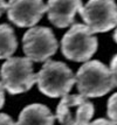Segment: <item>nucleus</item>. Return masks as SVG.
<instances>
[{"mask_svg": "<svg viewBox=\"0 0 117 125\" xmlns=\"http://www.w3.org/2000/svg\"><path fill=\"white\" fill-rule=\"evenodd\" d=\"M6 11L8 19L18 27H32L47 12V5L42 0H10Z\"/></svg>", "mask_w": 117, "mask_h": 125, "instance_id": "6e6552de", "label": "nucleus"}, {"mask_svg": "<svg viewBox=\"0 0 117 125\" xmlns=\"http://www.w3.org/2000/svg\"><path fill=\"white\" fill-rule=\"evenodd\" d=\"M18 48V41L11 26L0 25V60L10 59Z\"/></svg>", "mask_w": 117, "mask_h": 125, "instance_id": "9b49d317", "label": "nucleus"}, {"mask_svg": "<svg viewBox=\"0 0 117 125\" xmlns=\"http://www.w3.org/2000/svg\"><path fill=\"white\" fill-rule=\"evenodd\" d=\"M22 44L23 53L33 62H46L57 50V41L48 27L31 28L23 35Z\"/></svg>", "mask_w": 117, "mask_h": 125, "instance_id": "423d86ee", "label": "nucleus"}, {"mask_svg": "<svg viewBox=\"0 0 117 125\" xmlns=\"http://www.w3.org/2000/svg\"><path fill=\"white\" fill-rule=\"evenodd\" d=\"M6 10H7V4L5 2V0H0V16Z\"/></svg>", "mask_w": 117, "mask_h": 125, "instance_id": "f3484780", "label": "nucleus"}, {"mask_svg": "<svg viewBox=\"0 0 117 125\" xmlns=\"http://www.w3.org/2000/svg\"><path fill=\"white\" fill-rule=\"evenodd\" d=\"M110 71H111V76L114 80V84L117 87V54L112 57L111 62H110Z\"/></svg>", "mask_w": 117, "mask_h": 125, "instance_id": "ddd939ff", "label": "nucleus"}, {"mask_svg": "<svg viewBox=\"0 0 117 125\" xmlns=\"http://www.w3.org/2000/svg\"><path fill=\"white\" fill-rule=\"evenodd\" d=\"M96 49L97 38L88 26L82 23L73 25L61 40L62 54L75 62H87Z\"/></svg>", "mask_w": 117, "mask_h": 125, "instance_id": "7ed1b4c3", "label": "nucleus"}, {"mask_svg": "<svg viewBox=\"0 0 117 125\" xmlns=\"http://www.w3.org/2000/svg\"><path fill=\"white\" fill-rule=\"evenodd\" d=\"M55 117L43 104H31L19 115L17 125H54Z\"/></svg>", "mask_w": 117, "mask_h": 125, "instance_id": "9d476101", "label": "nucleus"}, {"mask_svg": "<svg viewBox=\"0 0 117 125\" xmlns=\"http://www.w3.org/2000/svg\"><path fill=\"white\" fill-rule=\"evenodd\" d=\"M76 84L84 97H101L115 87L110 69L97 60L87 61L76 74Z\"/></svg>", "mask_w": 117, "mask_h": 125, "instance_id": "f03ea898", "label": "nucleus"}, {"mask_svg": "<svg viewBox=\"0 0 117 125\" xmlns=\"http://www.w3.org/2000/svg\"><path fill=\"white\" fill-rule=\"evenodd\" d=\"M0 125H17V123H14L8 115L0 114Z\"/></svg>", "mask_w": 117, "mask_h": 125, "instance_id": "4468645a", "label": "nucleus"}, {"mask_svg": "<svg viewBox=\"0 0 117 125\" xmlns=\"http://www.w3.org/2000/svg\"><path fill=\"white\" fill-rule=\"evenodd\" d=\"M1 84L7 93L18 95L28 91L36 82L32 61L27 57H10L1 65Z\"/></svg>", "mask_w": 117, "mask_h": 125, "instance_id": "20e7f679", "label": "nucleus"}, {"mask_svg": "<svg viewBox=\"0 0 117 125\" xmlns=\"http://www.w3.org/2000/svg\"><path fill=\"white\" fill-rule=\"evenodd\" d=\"M114 40L117 42V26H116V29H115V33H114Z\"/></svg>", "mask_w": 117, "mask_h": 125, "instance_id": "a211bd4d", "label": "nucleus"}, {"mask_svg": "<svg viewBox=\"0 0 117 125\" xmlns=\"http://www.w3.org/2000/svg\"><path fill=\"white\" fill-rule=\"evenodd\" d=\"M82 7L81 0H48L47 13L49 21L59 28L70 26Z\"/></svg>", "mask_w": 117, "mask_h": 125, "instance_id": "1a4fd4ad", "label": "nucleus"}, {"mask_svg": "<svg viewBox=\"0 0 117 125\" xmlns=\"http://www.w3.org/2000/svg\"><path fill=\"white\" fill-rule=\"evenodd\" d=\"M4 87L2 84L0 83V109L4 106V103H5V94H4Z\"/></svg>", "mask_w": 117, "mask_h": 125, "instance_id": "dca6fc26", "label": "nucleus"}, {"mask_svg": "<svg viewBox=\"0 0 117 125\" xmlns=\"http://www.w3.org/2000/svg\"><path fill=\"white\" fill-rule=\"evenodd\" d=\"M94 104L82 95L63 96L56 108V118L62 125H89Z\"/></svg>", "mask_w": 117, "mask_h": 125, "instance_id": "0eeeda50", "label": "nucleus"}, {"mask_svg": "<svg viewBox=\"0 0 117 125\" xmlns=\"http://www.w3.org/2000/svg\"><path fill=\"white\" fill-rule=\"evenodd\" d=\"M36 82L41 93L52 98L66 96L76 82V77L66 63L47 60L36 74Z\"/></svg>", "mask_w": 117, "mask_h": 125, "instance_id": "f257e3e1", "label": "nucleus"}, {"mask_svg": "<svg viewBox=\"0 0 117 125\" xmlns=\"http://www.w3.org/2000/svg\"><path fill=\"white\" fill-rule=\"evenodd\" d=\"M106 114H108L109 119L115 125H117V93L114 94L109 98L108 106H106Z\"/></svg>", "mask_w": 117, "mask_h": 125, "instance_id": "f8f14e48", "label": "nucleus"}, {"mask_svg": "<svg viewBox=\"0 0 117 125\" xmlns=\"http://www.w3.org/2000/svg\"><path fill=\"white\" fill-rule=\"evenodd\" d=\"M94 33H104L117 26V5L114 0H89L78 12Z\"/></svg>", "mask_w": 117, "mask_h": 125, "instance_id": "39448f33", "label": "nucleus"}, {"mask_svg": "<svg viewBox=\"0 0 117 125\" xmlns=\"http://www.w3.org/2000/svg\"><path fill=\"white\" fill-rule=\"evenodd\" d=\"M89 125H115V124L112 123L111 120L104 119V118H98V119L91 122Z\"/></svg>", "mask_w": 117, "mask_h": 125, "instance_id": "2eb2a0df", "label": "nucleus"}]
</instances>
